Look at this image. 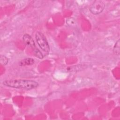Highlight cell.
<instances>
[{
	"label": "cell",
	"mask_w": 120,
	"mask_h": 120,
	"mask_svg": "<svg viewBox=\"0 0 120 120\" xmlns=\"http://www.w3.org/2000/svg\"><path fill=\"white\" fill-rule=\"evenodd\" d=\"M22 40L24 44L29 47H30L33 51L34 55L37 58L42 59L44 56L41 52L37 47L35 42L31 36L28 34H25L22 37Z\"/></svg>",
	"instance_id": "7a4b0ae2"
},
{
	"label": "cell",
	"mask_w": 120,
	"mask_h": 120,
	"mask_svg": "<svg viewBox=\"0 0 120 120\" xmlns=\"http://www.w3.org/2000/svg\"><path fill=\"white\" fill-rule=\"evenodd\" d=\"M35 62V60L31 58H27L21 60L19 63V65L20 66H25L33 65Z\"/></svg>",
	"instance_id": "5b68a950"
},
{
	"label": "cell",
	"mask_w": 120,
	"mask_h": 120,
	"mask_svg": "<svg viewBox=\"0 0 120 120\" xmlns=\"http://www.w3.org/2000/svg\"><path fill=\"white\" fill-rule=\"evenodd\" d=\"M8 62V60L7 57L5 56H0V63L3 65H6Z\"/></svg>",
	"instance_id": "52a82bcc"
},
{
	"label": "cell",
	"mask_w": 120,
	"mask_h": 120,
	"mask_svg": "<svg viewBox=\"0 0 120 120\" xmlns=\"http://www.w3.org/2000/svg\"><path fill=\"white\" fill-rule=\"evenodd\" d=\"M2 84L7 87L26 90L35 89L38 86V83L36 81L25 79L6 80L2 82Z\"/></svg>",
	"instance_id": "6da1fadb"
},
{
	"label": "cell",
	"mask_w": 120,
	"mask_h": 120,
	"mask_svg": "<svg viewBox=\"0 0 120 120\" xmlns=\"http://www.w3.org/2000/svg\"><path fill=\"white\" fill-rule=\"evenodd\" d=\"M35 38L41 50L45 53L48 54L50 51V47L45 36L42 33L38 31L35 34Z\"/></svg>",
	"instance_id": "3957f363"
},
{
	"label": "cell",
	"mask_w": 120,
	"mask_h": 120,
	"mask_svg": "<svg viewBox=\"0 0 120 120\" xmlns=\"http://www.w3.org/2000/svg\"><path fill=\"white\" fill-rule=\"evenodd\" d=\"M104 3L100 0H97L93 2L90 8V12L93 15L100 14L104 9Z\"/></svg>",
	"instance_id": "277c9868"
},
{
	"label": "cell",
	"mask_w": 120,
	"mask_h": 120,
	"mask_svg": "<svg viewBox=\"0 0 120 120\" xmlns=\"http://www.w3.org/2000/svg\"><path fill=\"white\" fill-rule=\"evenodd\" d=\"M113 51L114 53L117 55L119 56L120 53V39H119L116 43H115L113 49Z\"/></svg>",
	"instance_id": "8992f818"
}]
</instances>
